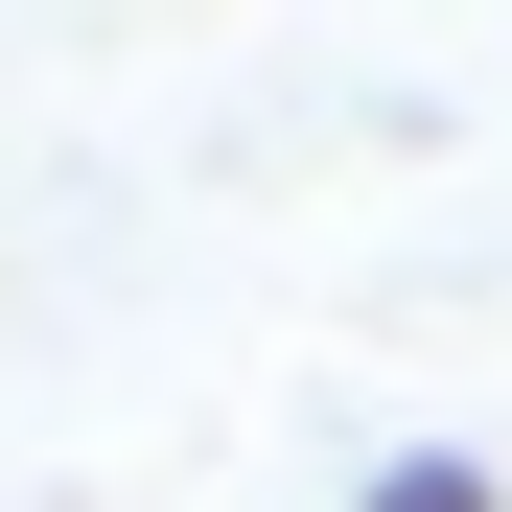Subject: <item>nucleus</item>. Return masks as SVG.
<instances>
[{"instance_id": "f257e3e1", "label": "nucleus", "mask_w": 512, "mask_h": 512, "mask_svg": "<svg viewBox=\"0 0 512 512\" xmlns=\"http://www.w3.org/2000/svg\"><path fill=\"white\" fill-rule=\"evenodd\" d=\"M350 512H512V466H489V443H396Z\"/></svg>"}]
</instances>
